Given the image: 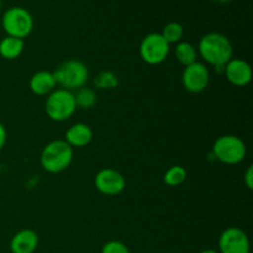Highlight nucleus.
I'll return each instance as SVG.
<instances>
[{"label": "nucleus", "mask_w": 253, "mask_h": 253, "mask_svg": "<svg viewBox=\"0 0 253 253\" xmlns=\"http://www.w3.org/2000/svg\"><path fill=\"white\" fill-rule=\"evenodd\" d=\"M198 53L207 63L220 69L234 58V47L229 37L224 34L209 32L200 39Z\"/></svg>", "instance_id": "f257e3e1"}, {"label": "nucleus", "mask_w": 253, "mask_h": 253, "mask_svg": "<svg viewBox=\"0 0 253 253\" xmlns=\"http://www.w3.org/2000/svg\"><path fill=\"white\" fill-rule=\"evenodd\" d=\"M73 148L64 140H53L47 143L40 156V162L46 172L57 174L66 170L73 162Z\"/></svg>", "instance_id": "f03ea898"}, {"label": "nucleus", "mask_w": 253, "mask_h": 253, "mask_svg": "<svg viewBox=\"0 0 253 253\" xmlns=\"http://www.w3.org/2000/svg\"><path fill=\"white\" fill-rule=\"evenodd\" d=\"M77 105L74 100V93L67 89H54L48 94L44 101V111L52 121L63 123L73 116Z\"/></svg>", "instance_id": "7ed1b4c3"}, {"label": "nucleus", "mask_w": 253, "mask_h": 253, "mask_svg": "<svg viewBox=\"0 0 253 253\" xmlns=\"http://www.w3.org/2000/svg\"><path fill=\"white\" fill-rule=\"evenodd\" d=\"M57 85H61L67 90H76V89L85 86L89 78V69L82 61L78 59H68L59 64L53 72Z\"/></svg>", "instance_id": "20e7f679"}, {"label": "nucleus", "mask_w": 253, "mask_h": 253, "mask_svg": "<svg viewBox=\"0 0 253 253\" xmlns=\"http://www.w3.org/2000/svg\"><path fill=\"white\" fill-rule=\"evenodd\" d=\"M212 155L224 165H239L247 155L246 143L236 135H222L215 140Z\"/></svg>", "instance_id": "39448f33"}, {"label": "nucleus", "mask_w": 253, "mask_h": 253, "mask_svg": "<svg viewBox=\"0 0 253 253\" xmlns=\"http://www.w3.org/2000/svg\"><path fill=\"white\" fill-rule=\"evenodd\" d=\"M1 26L6 36L24 40L34 30V17L25 7L12 6L2 15Z\"/></svg>", "instance_id": "423d86ee"}, {"label": "nucleus", "mask_w": 253, "mask_h": 253, "mask_svg": "<svg viewBox=\"0 0 253 253\" xmlns=\"http://www.w3.org/2000/svg\"><path fill=\"white\" fill-rule=\"evenodd\" d=\"M170 44L163 39L161 32H151L146 35L140 43V56L145 63L158 66L167 59Z\"/></svg>", "instance_id": "0eeeda50"}, {"label": "nucleus", "mask_w": 253, "mask_h": 253, "mask_svg": "<svg viewBox=\"0 0 253 253\" xmlns=\"http://www.w3.org/2000/svg\"><path fill=\"white\" fill-rule=\"evenodd\" d=\"M210 82V72L202 62H194L184 67L182 73V84L189 93L198 94L208 88Z\"/></svg>", "instance_id": "6e6552de"}, {"label": "nucleus", "mask_w": 253, "mask_h": 253, "mask_svg": "<svg viewBox=\"0 0 253 253\" xmlns=\"http://www.w3.org/2000/svg\"><path fill=\"white\" fill-rule=\"evenodd\" d=\"M94 185L99 193L108 197H115L125 190V177L114 168H104L95 174Z\"/></svg>", "instance_id": "1a4fd4ad"}, {"label": "nucleus", "mask_w": 253, "mask_h": 253, "mask_svg": "<svg viewBox=\"0 0 253 253\" xmlns=\"http://www.w3.org/2000/svg\"><path fill=\"white\" fill-rule=\"evenodd\" d=\"M251 244L246 232L240 227H227L219 237V253H250Z\"/></svg>", "instance_id": "9d476101"}, {"label": "nucleus", "mask_w": 253, "mask_h": 253, "mask_svg": "<svg viewBox=\"0 0 253 253\" xmlns=\"http://www.w3.org/2000/svg\"><path fill=\"white\" fill-rule=\"evenodd\" d=\"M226 79L235 86H246L252 79V68L249 62L241 58H232L224 67Z\"/></svg>", "instance_id": "9b49d317"}, {"label": "nucleus", "mask_w": 253, "mask_h": 253, "mask_svg": "<svg viewBox=\"0 0 253 253\" xmlns=\"http://www.w3.org/2000/svg\"><path fill=\"white\" fill-rule=\"evenodd\" d=\"M39 246V235L31 229L20 230L10 241L11 253H34Z\"/></svg>", "instance_id": "f8f14e48"}, {"label": "nucleus", "mask_w": 253, "mask_h": 253, "mask_svg": "<svg viewBox=\"0 0 253 253\" xmlns=\"http://www.w3.org/2000/svg\"><path fill=\"white\" fill-rule=\"evenodd\" d=\"M93 140V130L90 126L83 123H77L66 131L64 141L72 148L85 147Z\"/></svg>", "instance_id": "ddd939ff"}, {"label": "nucleus", "mask_w": 253, "mask_h": 253, "mask_svg": "<svg viewBox=\"0 0 253 253\" xmlns=\"http://www.w3.org/2000/svg\"><path fill=\"white\" fill-rule=\"evenodd\" d=\"M30 89L35 95L46 96L56 89L57 83L54 79L53 72L39 71L30 78Z\"/></svg>", "instance_id": "4468645a"}, {"label": "nucleus", "mask_w": 253, "mask_h": 253, "mask_svg": "<svg viewBox=\"0 0 253 253\" xmlns=\"http://www.w3.org/2000/svg\"><path fill=\"white\" fill-rule=\"evenodd\" d=\"M24 48L25 42L21 39L5 36L4 39L0 40V56L5 59L12 61V59L19 58L24 52Z\"/></svg>", "instance_id": "2eb2a0df"}, {"label": "nucleus", "mask_w": 253, "mask_h": 253, "mask_svg": "<svg viewBox=\"0 0 253 253\" xmlns=\"http://www.w3.org/2000/svg\"><path fill=\"white\" fill-rule=\"evenodd\" d=\"M174 56L180 64L187 67L189 64L197 62L198 51L190 42L180 41L179 43L175 44Z\"/></svg>", "instance_id": "dca6fc26"}, {"label": "nucleus", "mask_w": 253, "mask_h": 253, "mask_svg": "<svg viewBox=\"0 0 253 253\" xmlns=\"http://www.w3.org/2000/svg\"><path fill=\"white\" fill-rule=\"evenodd\" d=\"M161 35H162L163 39H165L169 44H177L179 43L180 41H183V37H184V27H183L182 24H179V22L170 21L165 25Z\"/></svg>", "instance_id": "f3484780"}, {"label": "nucleus", "mask_w": 253, "mask_h": 253, "mask_svg": "<svg viewBox=\"0 0 253 253\" xmlns=\"http://www.w3.org/2000/svg\"><path fill=\"white\" fill-rule=\"evenodd\" d=\"M74 100H76L77 108L91 109L96 104V93L91 88L82 86L77 89V93L74 94Z\"/></svg>", "instance_id": "a211bd4d"}, {"label": "nucleus", "mask_w": 253, "mask_h": 253, "mask_svg": "<svg viewBox=\"0 0 253 253\" xmlns=\"http://www.w3.org/2000/svg\"><path fill=\"white\" fill-rule=\"evenodd\" d=\"M187 179V170L182 166H172L166 170L165 175H163V182L168 185V187H178L182 183L185 182Z\"/></svg>", "instance_id": "6ab92c4d"}, {"label": "nucleus", "mask_w": 253, "mask_h": 253, "mask_svg": "<svg viewBox=\"0 0 253 253\" xmlns=\"http://www.w3.org/2000/svg\"><path fill=\"white\" fill-rule=\"evenodd\" d=\"M94 84L98 89H115L119 85V78L110 71H103L96 76Z\"/></svg>", "instance_id": "aec40b11"}, {"label": "nucleus", "mask_w": 253, "mask_h": 253, "mask_svg": "<svg viewBox=\"0 0 253 253\" xmlns=\"http://www.w3.org/2000/svg\"><path fill=\"white\" fill-rule=\"evenodd\" d=\"M101 253H131L128 247L124 242L116 241H108L103 247H101Z\"/></svg>", "instance_id": "412c9836"}, {"label": "nucleus", "mask_w": 253, "mask_h": 253, "mask_svg": "<svg viewBox=\"0 0 253 253\" xmlns=\"http://www.w3.org/2000/svg\"><path fill=\"white\" fill-rule=\"evenodd\" d=\"M244 180L246 187L249 188L250 190H252L253 189V166L252 165H250L249 167H247L246 172H245Z\"/></svg>", "instance_id": "4be33fe9"}, {"label": "nucleus", "mask_w": 253, "mask_h": 253, "mask_svg": "<svg viewBox=\"0 0 253 253\" xmlns=\"http://www.w3.org/2000/svg\"><path fill=\"white\" fill-rule=\"evenodd\" d=\"M5 143H6V130L2 124H0V150L4 147Z\"/></svg>", "instance_id": "5701e85b"}, {"label": "nucleus", "mask_w": 253, "mask_h": 253, "mask_svg": "<svg viewBox=\"0 0 253 253\" xmlns=\"http://www.w3.org/2000/svg\"><path fill=\"white\" fill-rule=\"evenodd\" d=\"M200 253H219V251H216V250H212V249H207Z\"/></svg>", "instance_id": "b1692460"}, {"label": "nucleus", "mask_w": 253, "mask_h": 253, "mask_svg": "<svg viewBox=\"0 0 253 253\" xmlns=\"http://www.w3.org/2000/svg\"><path fill=\"white\" fill-rule=\"evenodd\" d=\"M214 1L219 2V4H227V2H230L231 0H214Z\"/></svg>", "instance_id": "393cba45"}, {"label": "nucleus", "mask_w": 253, "mask_h": 253, "mask_svg": "<svg viewBox=\"0 0 253 253\" xmlns=\"http://www.w3.org/2000/svg\"><path fill=\"white\" fill-rule=\"evenodd\" d=\"M0 10H1V0H0Z\"/></svg>", "instance_id": "a878e982"}]
</instances>
